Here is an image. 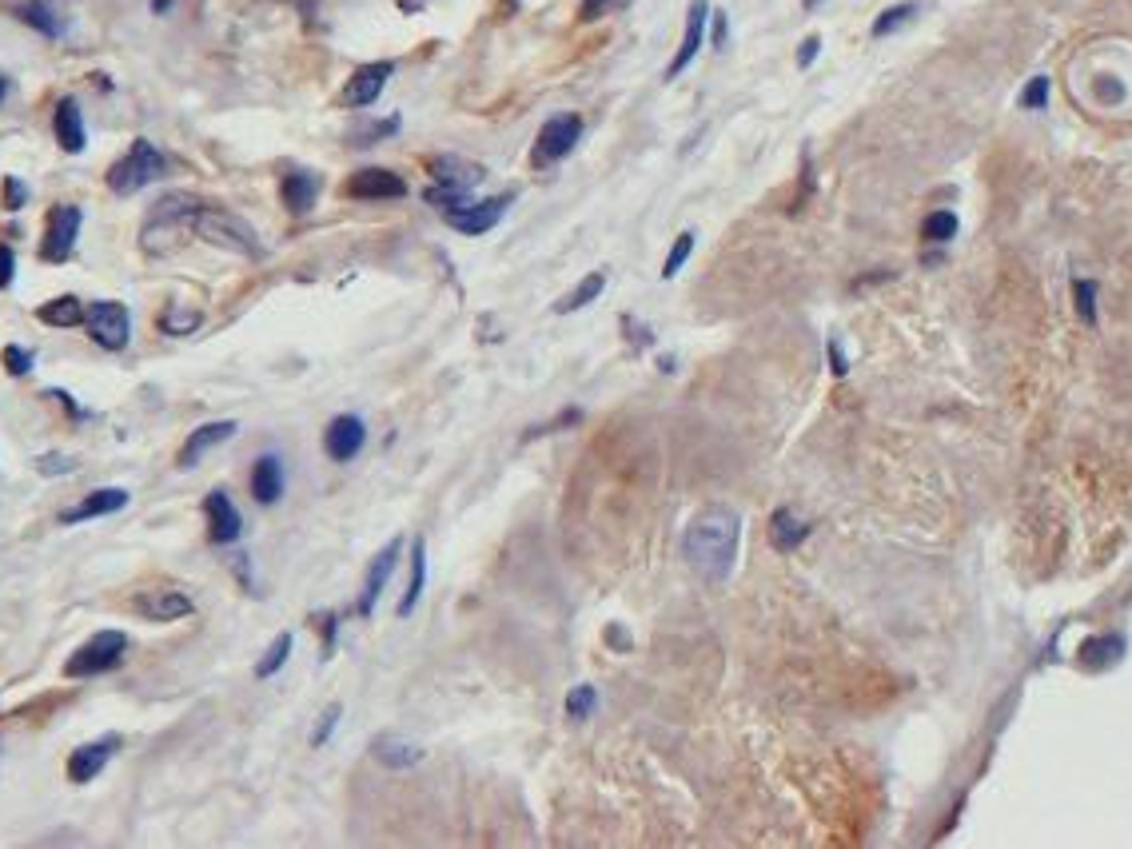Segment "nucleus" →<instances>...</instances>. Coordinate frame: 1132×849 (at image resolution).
<instances>
[{"instance_id":"obj_1","label":"nucleus","mask_w":1132,"mask_h":849,"mask_svg":"<svg viewBox=\"0 0 1132 849\" xmlns=\"http://www.w3.org/2000/svg\"><path fill=\"white\" fill-rule=\"evenodd\" d=\"M737 542H742V519H737V510L734 507H710V510H702L690 527H686L682 551H686V563L702 574V578L722 583L725 574L734 571Z\"/></svg>"},{"instance_id":"obj_2","label":"nucleus","mask_w":1132,"mask_h":849,"mask_svg":"<svg viewBox=\"0 0 1132 849\" xmlns=\"http://www.w3.org/2000/svg\"><path fill=\"white\" fill-rule=\"evenodd\" d=\"M199 208H204V204H199L196 196H187V192H168V196H160L152 204V211H148V223H144L140 243L152 255L172 252V248L180 243V236L192 228V220H196Z\"/></svg>"},{"instance_id":"obj_3","label":"nucleus","mask_w":1132,"mask_h":849,"mask_svg":"<svg viewBox=\"0 0 1132 849\" xmlns=\"http://www.w3.org/2000/svg\"><path fill=\"white\" fill-rule=\"evenodd\" d=\"M192 232L199 236L204 243L211 248H224V252H236V255H248V260H260L264 248H260V236L240 220V216H231L224 208H204L196 211V220H192Z\"/></svg>"},{"instance_id":"obj_4","label":"nucleus","mask_w":1132,"mask_h":849,"mask_svg":"<svg viewBox=\"0 0 1132 849\" xmlns=\"http://www.w3.org/2000/svg\"><path fill=\"white\" fill-rule=\"evenodd\" d=\"M164 172H168L164 152H160L152 140H136L133 148L108 168V188L116 192V196H133V192L156 184Z\"/></svg>"},{"instance_id":"obj_5","label":"nucleus","mask_w":1132,"mask_h":849,"mask_svg":"<svg viewBox=\"0 0 1132 849\" xmlns=\"http://www.w3.org/2000/svg\"><path fill=\"white\" fill-rule=\"evenodd\" d=\"M124 651H128V634L124 630H96L80 651H72V658L65 662L68 678H92V674H104L112 666H121Z\"/></svg>"},{"instance_id":"obj_6","label":"nucleus","mask_w":1132,"mask_h":849,"mask_svg":"<svg viewBox=\"0 0 1132 849\" xmlns=\"http://www.w3.org/2000/svg\"><path fill=\"white\" fill-rule=\"evenodd\" d=\"M579 140H583V116H574V112L550 116V121L539 128V136H535L530 160H535L539 168L559 164V160H567V156L579 148Z\"/></svg>"},{"instance_id":"obj_7","label":"nucleus","mask_w":1132,"mask_h":849,"mask_svg":"<svg viewBox=\"0 0 1132 849\" xmlns=\"http://www.w3.org/2000/svg\"><path fill=\"white\" fill-rule=\"evenodd\" d=\"M506 208H511V196H487V199L462 196L459 204H447V208H443V220L462 236H483L503 220Z\"/></svg>"},{"instance_id":"obj_8","label":"nucleus","mask_w":1132,"mask_h":849,"mask_svg":"<svg viewBox=\"0 0 1132 849\" xmlns=\"http://www.w3.org/2000/svg\"><path fill=\"white\" fill-rule=\"evenodd\" d=\"M84 328H89L92 343H100L104 352H124L133 340V315L116 299H100L84 311Z\"/></svg>"},{"instance_id":"obj_9","label":"nucleus","mask_w":1132,"mask_h":849,"mask_svg":"<svg viewBox=\"0 0 1132 849\" xmlns=\"http://www.w3.org/2000/svg\"><path fill=\"white\" fill-rule=\"evenodd\" d=\"M77 236H80V208L77 204H56L48 211V223H45V240H41V260L45 264H65L72 248H77Z\"/></svg>"},{"instance_id":"obj_10","label":"nucleus","mask_w":1132,"mask_h":849,"mask_svg":"<svg viewBox=\"0 0 1132 849\" xmlns=\"http://www.w3.org/2000/svg\"><path fill=\"white\" fill-rule=\"evenodd\" d=\"M391 72H396V65H391V60H375V65H359V68L352 72V80L343 84L340 104H343V108H367V104H375V100L384 96V89H387V80H391Z\"/></svg>"},{"instance_id":"obj_11","label":"nucleus","mask_w":1132,"mask_h":849,"mask_svg":"<svg viewBox=\"0 0 1132 849\" xmlns=\"http://www.w3.org/2000/svg\"><path fill=\"white\" fill-rule=\"evenodd\" d=\"M116 750H121V734H104V738L77 746V750H72V758H68V782H72V785H89L92 778H96V773L104 770L112 758H116Z\"/></svg>"},{"instance_id":"obj_12","label":"nucleus","mask_w":1132,"mask_h":849,"mask_svg":"<svg viewBox=\"0 0 1132 849\" xmlns=\"http://www.w3.org/2000/svg\"><path fill=\"white\" fill-rule=\"evenodd\" d=\"M706 24H710V0H690V9H686V33H682L678 53H674L671 68H666V80H678L682 72L694 65V56L702 53Z\"/></svg>"},{"instance_id":"obj_13","label":"nucleus","mask_w":1132,"mask_h":849,"mask_svg":"<svg viewBox=\"0 0 1132 849\" xmlns=\"http://www.w3.org/2000/svg\"><path fill=\"white\" fill-rule=\"evenodd\" d=\"M204 515H208V542L211 547H231L243 535V515L228 498V491H208L204 498Z\"/></svg>"},{"instance_id":"obj_14","label":"nucleus","mask_w":1132,"mask_h":849,"mask_svg":"<svg viewBox=\"0 0 1132 849\" xmlns=\"http://www.w3.org/2000/svg\"><path fill=\"white\" fill-rule=\"evenodd\" d=\"M343 192L352 199H399L408 196V180L396 176L391 168H359L347 176Z\"/></svg>"},{"instance_id":"obj_15","label":"nucleus","mask_w":1132,"mask_h":849,"mask_svg":"<svg viewBox=\"0 0 1132 849\" xmlns=\"http://www.w3.org/2000/svg\"><path fill=\"white\" fill-rule=\"evenodd\" d=\"M399 554H403V539H391L384 551L371 559V566H367V578H363L359 603H355V610H359L363 618H371L375 603H379V595H384L387 578H391V571L399 566Z\"/></svg>"},{"instance_id":"obj_16","label":"nucleus","mask_w":1132,"mask_h":849,"mask_svg":"<svg viewBox=\"0 0 1132 849\" xmlns=\"http://www.w3.org/2000/svg\"><path fill=\"white\" fill-rule=\"evenodd\" d=\"M363 443H367V427H363L359 415H335L323 431V451L335 463H352L363 451Z\"/></svg>"},{"instance_id":"obj_17","label":"nucleus","mask_w":1132,"mask_h":849,"mask_svg":"<svg viewBox=\"0 0 1132 849\" xmlns=\"http://www.w3.org/2000/svg\"><path fill=\"white\" fill-rule=\"evenodd\" d=\"M124 507H128V491H124V486H100L89 498H80L77 507L60 510V523L72 527V523H89V519H100V515H116V510Z\"/></svg>"},{"instance_id":"obj_18","label":"nucleus","mask_w":1132,"mask_h":849,"mask_svg":"<svg viewBox=\"0 0 1132 849\" xmlns=\"http://www.w3.org/2000/svg\"><path fill=\"white\" fill-rule=\"evenodd\" d=\"M196 610V603L184 595V590H148V595H136V615L152 618V622H180Z\"/></svg>"},{"instance_id":"obj_19","label":"nucleus","mask_w":1132,"mask_h":849,"mask_svg":"<svg viewBox=\"0 0 1132 849\" xmlns=\"http://www.w3.org/2000/svg\"><path fill=\"white\" fill-rule=\"evenodd\" d=\"M236 435V423L231 420H220V423H204V427H196L192 435L184 439V447H180V459L176 463L184 467V471H192V467L204 459V455L211 451V447H220L224 439H231Z\"/></svg>"},{"instance_id":"obj_20","label":"nucleus","mask_w":1132,"mask_h":849,"mask_svg":"<svg viewBox=\"0 0 1132 849\" xmlns=\"http://www.w3.org/2000/svg\"><path fill=\"white\" fill-rule=\"evenodd\" d=\"M371 758L384 766V770H411L423 761V746L419 742H408L403 734H379L371 742Z\"/></svg>"},{"instance_id":"obj_21","label":"nucleus","mask_w":1132,"mask_h":849,"mask_svg":"<svg viewBox=\"0 0 1132 849\" xmlns=\"http://www.w3.org/2000/svg\"><path fill=\"white\" fill-rule=\"evenodd\" d=\"M53 128H56V144L65 148V152H84V144H89V133H84V116H80V104L72 96H65L56 104V116H53Z\"/></svg>"},{"instance_id":"obj_22","label":"nucleus","mask_w":1132,"mask_h":849,"mask_svg":"<svg viewBox=\"0 0 1132 849\" xmlns=\"http://www.w3.org/2000/svg\"><path fill=\"white\" fill-rule=\"evenodd\" d=\"M279 196H284V208L291 216H308L319 199V180L304 168H291L284 180H279Z\"/></svg>"},{"instance_id":"obj_23","label":"nucleus","mask_w":1132,"mask_h":849,"mask_svg":"<svg viewBox=\"0 0 1132 849\" xmlns=\"http://www.w3.org/2000/svg\"><path fill=\"white\" fill-rule=\"evenodd\" d=\"M252 498L260 507H272L284 498V463L279 455H260L252 467Z\"/></svg>"},{"instance_id":"obj_24","label":"nucleus","mask_w":1132,"mask_h":849,"mask_svg":"<svg viewBox=\"0 0 1132 849\" xmlns=\"http://www.w3.org/2000/svg\"><path fill=\"white\" fill-rule=\"evenodd\" d=\"M427 168H431V176H435V184H447V188H462V192H471L474 184L487 176L479 164H467V160H455V156H435Z\"/></svg>"},{"instance_id":"obj_25","label":"nucleus","mask_w":1132,"mask_h":849,"mask_svg":"<svg viewBox=\"0 0 1132 849\" xmlns=\"http://www.w3.org/2000/svg\"><path fill=\"white\" fill-rule=\"evenodd\" d=\"M84 311L89 308L77 296H56L36 308V320L48 323V328H84Z\"/></svg>"},{"instance_id":"obj_26","label":"nucleus","mask_w":1132,"mask_h":849,"mask_svg":"<svg viewBox=\"0 0 1132 849\" xmlns=\"http://www.w3.org/2000/svg\"><path fill=\"white\" fill-rule=\"evenodd\" d=\"M423 586H427V547H423V539H415L411 542V583H408V590H403V598H399V607H396L399 618H408L411 610L419 607Z\"/></svg>"},{"instance_id":"obj_27","label":"nucleus","mask_w":1132,"mask_h":849,"mask_svg":"<svg viewBox=\"0 0 1132 849\" xmlns=\"http://www.w3.org/2000/svg\"><path fill=\"white\" fill-rule=\"evenodd\" d=\"M1124 658V639L1121 634H1097V639L1080 642V662L1085 666H1097V670H1109Z\"/></svg>"},{"instance_id":"obj_28","label":"nucleus","mask_w":1132,"mask_h":849,"mask_svg":"<svg viewBox=\"0 0 1132 849\" xmlns=\"http://www.w3.org/2000/svg\"><path fill=\"white\" fill-rule=\"evenodd\" d=\"M805 535H810V523H802L793 510H774V519H770V542L778 547V551H793V547H802L805 542Z\"/></svg>"},{"instance_id":"obj_29","label":"nucleus","mask_w":1132,"mask_h":849,"mask_svg":"<svg viewBox=\"0 0 1132 849\" xmlns=\"http://www.w3.org/2000/svg\"><path fill=\"white\" fill-rule=\"evenodd\" d=\"M603 291H606V272H591L586 279H579V287H574V291H567V296L554 303V311H559V315L583 311L586 303H594V299L603 296Z\"/></svg>"},{"instance_id":"obj_30","label":"nucleus","mask_w":1132,"mask_h":849,"mask_svg":"<svg viewBox=\"0 0 1132 849\" xmlns=\"http://www.w3.org/2000/svg\"><path fill=\"white\" fill-rule=\"evenodd\" d=\"M291 642H296V639H291V634L284 630V634H279V639H275L272 646L264 651V658L255 662V678H272V674L284 670V662L291 658Z\"/></svg>"},{"instance_id":"obj_31","label":"nucleus","mask_w":1132,"mask_h":849,"mask_svg":"<svg viewBox=\"0 0 1132 849\" xmlns=\"http://www.w3.org/2000/svg\"><path fill=\"white\" fill-rule=\"evenodd\" d=\"M399 133V116H387V121H375V124H359L355 133H347V144L352 148H367V144H379L387 136Z\"/></svg>"},{"instance_id":"obj_32","label":"nucleus","mask_w":1132,"mask_h":849,"mask_svg":"<svg viewBox=\"0 0 1132 849\" xmlns=\"http://www.w3.org/2000/svg\"><path fill=\"white\" fill-rule=\"evenodd\" d=\"M917 16V0H905V4H893V9H885L873 21V36H890V33H897V28H905V24Z\"/></svg>"},{"instance_id":"obj_33","label":"nucleus","mask_w":1132,"mask_h":849,"mask_svg":"<svg viewBox=\"0 0 1132 849\" xmlns=\"http://www.w3.org/2000/svg\"><path fill=\"white\" fill-rule=\"evenodd\" d=\"M594 707H598V690H594L591 682L574 686L571 695H567V718H571V722H586V718L594 714Z\"/></svg>"},{"instance_id":"obj_34","label":"nucleus","mask_w":1132,"mask_h":849,"mask_svg":"<svg viewBox=\"0 0 1132 849\" xmlns=\"http://www.w3.org/2000/svg\"><path fill=\"white\" fill-rule=\"evenodd\" d=\"M16 16H21V21H28L33 28H41V33H48V36H60V33H65V24H60V16H53V12H48L45 4H41V0H36V4H21V9H16Z\"/></svg>"},{"instance_id":"obj_35","label":"nucleus","mask_w":1132,"mask_h":849,"mask_svg":"<svg viewBox=\"0 0 1132 849\" xmlns=\"http://www.w3.org/2000/svg\"><path fill=\"white\" fill-rule=\"evenodd\" d=\"M925 243H949L957 236V216L953 211H934L929 220L922 223Z\"/></svg>"},{"instance_id":"obj_36","label":"nucleus","mask_w":1132,"mask_h":849,"mask_svg":"<svg viewBox=\"0 0 1132 849\" xmlns=\"http://www.w3.org/2000/svg\"><path fill=\"white\" fill-rule=\"evenodd\" d=\"M690 252H694V232H682L678 240H674L671 255H666V264H662V279H674V276H678L682 264L690 260Z\"/></svg>"},{"instance_id":"obj_37","label":"nucleus","mask_w":1132,"mask_h":849,"mask_svg":"<svg viewBox=\"0 0 1132 849\" xmlns=\"http://www.w3.org/2000/svg\"><path fill=\"white\" fill-rule=\"evenodd\" d=\"M634 0H583V9H579V21H603V16H615V12L630 9Z\"/></svg>"},{"instance_id":"obj_38","label":"nucleus","mask_w":1132,"mask_h":849,"mask_svg":"<svg viewBox=\"0 0 1132 849\" xmlns=\"http://www.w3.org/2000/svg\"><path fill=\"white\" fill-rule=\"evenodd\" d=\"M4 367H9V376H16V379L33 376L36 355L24 352V347H16V343H9V347H4Z\"/></svg>"},{"instance_id":"obj_39","label":"nucleus","mask_w":1132,"mask_h":849,"mask_svg":"<svg viewBox=\"0 0 1132 849\" xmlns=\"http://www.w3.org/2000/svg\"><path fill=\"white\" fill-rule=\"evenodd\" d=\"M340 718H343V707H340V702H331V707L323 710V714H319L316 730H311V746H316V750L331 738V734H335V726H340Z\"/></svg>"},{"instance_id":"obj_40","label":"nucleus","mask_w":1132,"mask_h":849,"mask_svg":"<svg viewBox=\"0 0 1132 849\" xmlns=\"http://www.w3.org/2000/svg\"><path fill=\"white\" fill-rule=\"evenodd\" d=\"M1073 299H1077V311L1080 320H1097V284H1088V279H1077L1073 284Z\"/></svg>"},{"instance_id":"obj_41","label":"nucleus","mask_w":1132,"mask_h":849,"mask_svg":"<svg viewBox=\"0 0 1132 849\" xmlns=\"http://www.w3.org/2000/svg\"><path fill=\"white\" fill-rule=\"evenodd\" d=\"M160 328H164L168 335H187V331H196V328H199V311H187V315H176V308H168L164 315H160Z\"/></svg>"},{"instance_id":"obj_42","label":"nucleus","mask_w":1132,"mask_h":849,"mask_svg":"<svg viewBox=\"0 0 1132 849\" xmlns=\"http://www.w3.org/2000/svg\"><path fill=\"white\" fill-rule=\"evenodd\" d=\"M1044 104H1049V77H1033L1029 84H1025V92H1021V108L1041 112Z\"/></svg>"},{"instance_id":"obj_43","label":"nucleus","mask_w":1132,"mask_h":849,"mask_svg":"<svg viewBox=\"0 0 1132 849\" xmlns=\"http://www.w3.org/2000/svg\"><path fill=\"white\" fill-rule=\"evenodd\" d=\"M622 331H627V340H634V352H642V347L654 343V331H650L647 323H638L634 315H622Z\"/></svg>"},{"instance_id":"obj_44","label":"nucleus","mask_w":1132,"mask_h":849,"mask_svg":"<svg viewBox=\"0 0 1132 849\" xmlns=\"http://www.w3.org/2000/svg\"><path fill=\"white\" fill-rule=\"evenodd\" d=\"M319 634H323V662L335 654V630H340V615L335 610H328V615H319Z\"/></svg>"},{"instance_id":"obj_45","label":"nucleus","mask_w":1132,"mask_h":849,"mask_svg":"<svg viewBox=\"0 0 1132 849\" xmlns=\"http://www.w3.org/2000/svg\"><path fill=\"white\" fill-rule=\"evenodd\" d=\"M77 467V459H68V455H41L36 459V471L41 474H68Z\"/></svg>"},{"instance_id":"obj_46","label":"nucleus","mask_w":1132,"mask_h":849,"mask_svg":"<svg viewBox=\"0 0 1132 849\" xmlns=\"http://www.w3.org/2000/svg\"><path fill=\"white\" fill-rule=\"evenodd\" d=\"M12 276H16V252L9 243H0V287H9Z\"/></svg>"},{"instance_id":"obj_47","label":"nucleus","mask_w":1132,"mask_h":849,"mask_svg":"<svg viewBox=\"0 0 1132 849\" xmlns=\"http://www.w3.org/2000/svg\"><path fill=\"white\" fill-rule=\"evenodd\" d=\"M822 53V36H805L802 45H798V68H810Z\"/></svg>"},{"instance_id":"obj_48","label":"nucleus","mask_w":1132,"mask_h":849,"mask_svg":"<svg viewBox=\"0 0 1132 849\" xmlns=\"http://www.w3.org/2000/svg\"><path fill=\"white\" fill-rule=\"evenodd\" d=\"M24 199H28V192H24L21 180H4V204L16 211V208H24Z\"/></svg>"},{"instance_id":"obj_49","label":"nucleus","mask_w":1132,"mask_h":849,"mask_svg":"<svg viewBox=\"0 0 1132 849\" xmlns=\"http://www.w3.org/2000/svg\"><path fill=\"white\" fill-rule=\"evenodd\" d=\"M830 367H834V376L842 379L849 371V364H846V352H842V343L837 340H830Z\"/></svg>"},{"instance_id":"obj_50","label":"nucleus","mask_w":1132,"mask_h":849,"mask_svg":"<svg viewBox=\"0 0 1132 849\" xmlns=\"http://www.w3.org/2000/svg\"><path fill=\"white\" fill-rule=\"evenodd\" d=\"M48 395H53V399H60V403H65V408H68V415H77V420H89V411L80 408V403H77V399H72V395H65V391H48Z\"/></svg>"},{"instance_id":"obj_51","label":"nucleus","mask_w":1132,"mask_h":849,"mask_svg":"<svg viewBox=\"0 0 1132 849\" xmlns=\"http://www.w3.org/2000/svg\"><path fill=\"white\" fill-rule=\"evenodd\" d=\"M725 33H730V21H725V12H718L714 16V48L725 45Z\"/></svg>"},{"instance_id":"obj_52","label":"nucleus","mask_w":1132,"mask_h":849,"mask_svg":"<svg viewBox=\"0 0 1132 849\" xmlns=\"http://www.w3.org/2000/svg\"><path fill=\"white\" fill-rule=\"evenodd\" d=\"M817 4H822V0H802V9H805V12H814Z\"/></svg>"},{"instance_id":"obj_53","label":"nucleus","mask_w":1132,"mask_h":849,"mask_svg":"<svg viewBox=\"0 0 1132 849\" xmlns=\"http://www.w3.org/2000/svg\"><path fill=\"white\" fill-rule=\"evenodd\" d=\"M4 92H9V84H4V77H0V100H4Z\"/></svg>"}]
</instances>
